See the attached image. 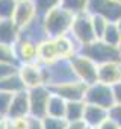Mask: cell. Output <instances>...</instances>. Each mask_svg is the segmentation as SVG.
<instances>
[{"mask_svg":"<svg viewBox=\"0 0 121 129\" xmlns=\"http://www.w3.org/2000/svg\"><path fill=\"white\" fill-rule=\"evenodd\" d=\"M42 18V27L47 35V38H57L62 35H68L71 30V24L74 20V15L64 8H54L48 11Z\"/></svg>","mask_w":121,"mask_h":129,"instance_id":"6da1fadb","label":"cell"},{"mask_svg":"<svg viewBox=\"0 0 121 129\" xmlns=\"http://www.w3.org/2000/svg\"><path fill=\"white\" fill-rule=\"evenodd\" d=\"M79 53L89 58L97 66H101V64H106V62H113V61H121L118 47L109 46L101 40H95L88 46H82L79 49Z\"/></svg>","mask_w":121,"mask_h":129,"instance_id":"7a4b0ae2","label":"cell"},{"mask_svg":"<svg viewBox=\"0 0 121 129\" xmlns=\"http://www.w3.org/2000/svg\"><path fill=\"white\" fill-rule=\"evenodd\" d=\"M70 66L76 81L82 82L86 87L97 82V64H94L89 58L77 53L70 59Z\"/></svg>","mask_w":121,"mask_h":129,"instance_id":"3957f363","label":"cell"},{"mask_svg":"<svg viewBox=\"0 0 121 129\" xmlns=\"http://www.w3.org/2000/svg\"><path fill=\"white\" fill-rule=\"evenodd\" d=\"M44 78H45V87H54V85L76 81L70 61H64V59L56 61L50 66L44 67Z\"/></svg>","mask_w":121,"mask_h":129,"instance_id":"277c9868","label":"cell"},{"mask_svg":"<svg viewBox=\"0 0 121 129\" xmlns=\"http://www.w3.org/2000/svg\"><path fill=\"white\" fill-rule=\"evenodd\" d=\"M70 35H71V38L79 44V47L88 46V44H91V43L95 41V35H94V29H92L91 15H89L88 12H82V14L74 15Z\"/></svg>","mask_w":121,"mask_h":129,"instance_id":"5b68a950","label":"cell"},{"mask_svg":"<svg viewBox=\"0 0 121 129\" xmlns=\"http://www.w3.org/2000/svg\"><path fill=\"white\" fill-rule=\"evenodd\" d=\"M86 12L98 15L109 23H116L121 18V3L118 0H89Z\"/></svg>","mask_w":121,"mask_h":129,"instance_id":"8992f818","label":"cell"},{"mask_svg":"<svg viewBox=\"0 0 121 129\" xmlns=\"http://www.w3.org/2000/svg\"><path fill=\"white\" fill-rule=\"evenodd\" d=\"M83 102L88 103V105H95V106H101L104 109H109L110 106L115 105L112 87H107V85L100 84V82L88 85L86 91H85Z\"/></svg>","mask_w":121,"mask_h":129,"instance_id":"52a82bcc","label":"cell"},{"mask_svg":"<svg viewBox=\"0 0 121 129\" xmlns=\"http://www.w3.org/2000/svg\"><path fill=\"white\" fill-rule=\"evenodd\" d=\"M27 93H29V109H30L29 117L42 120L47 115V103L51 91L48 90V87L42 85L33 90H27Z\"/></svg>","mask_w":121,"mask_h":129,"instance_id":"ba28073f","label":"cell"},{"mask_svg":"<svg viewBox=\"0 0 121 129\" xmlns=\"http://www.w3.org/2000/svg\"><path fill=\"white\" fill-rule=\"evenodd\" d=\"M18 76H20V79H21L26 90H33V88L45 85L44 67L39 66L38 62L20 66L18 67Z\"/></svg>","mask_w":121,"mask_h":129,"instance_id":"9c48e42d","label":"cell"},{"mask_svg":"<svg viewBox=\"0 0 121 129\" xmlns=\"http://www.w3.org/2000/svg\"><path fill=\"white\" fill-rule=\"evenodd\" d=\"M48 90L53 94L59 96L60 99H64L65 102H79V100L85 99L86 85H83L79 81H73V82H67V84L48 87Z\"/></svg>","mask_w":121,"mask_h":129,"instance_id":"30bf717a","label":"cell"},{"mask_svg":"<svg viewBox=\"0 0 121 129\" xmlns=\"http://www.w3.org/2000/svg\"><path fill=\"white\" fill-rule=\"evenodd\" d=\"M14 53L18 62V67L24 66V64H33L36 62L38 56V44L26 38H18L17 43L14 44Z\"/></svg>","mask_w":121,"mask_h":129,"instance_id":"8fae6325","label":"cell"},{"mask_svg":"<svg viewBox=\"0 0 121 129\" xmlns=\"http://www.w3.org/2000/svg\"><path fill=\"white\" fill-rule=\"evenodd\" d=\"M97 82L113 87L121 82V61L106 62L97 66Z\"/></svg>","mask_w":121,"mask_h":129,"instance_id":"7c38bea8","label":"cell"},{"mask_svg":"<svg viewBox=\"0 0 121 129\" xmlns=\"http://www.w3.org/2000/svg\"><path fill=\"white\" fill-rule=\"evenodd\" d=\"M36 18H38V14H36V9H35V6L32 3V0H29V2L17 3L15 12H14V17H12V21L18 27V30H23L24 27H27Z\"/></svg>","mask_w":121,"mask_h":129,"instance_id":"4fadbf2b","label":"cell"},{"mask_svg":"<svg viewBox=\"0 0 121 129\" xmlns=\"http://www.w3.org/2000/svg\"><path fill=\"white\" fill-rule=\"evenodd\" d=\"M60 61L59 53H57V47L53 38H45L44 41H41L38 44V56H36V62L39 66H50V64Z\"/></svg>","mask_w":121,"mask_h":129,"instance_id":"5bb4252c","label":"cell"},{"mask_svg":"<svg viewBox=\"0 0 121 129\" xmlns=\"http://www.w3.org/2000/svg\"><path fill=\"white\" fill-rule=\"evenodd\" d=\"M29 112H30V109H29V93H27V90H23V91L14 94L6 118L14 120V118L29 117Z\"/></svg>","mask_w":121,"mask_h":129,"instance_id":"9a60e30c","label":"cell"},{"mask_svg":"<svg viewBox=\"0 0 121 129\" xmlns=\"http://www.w3.org/2000/svg\"><path fill=\"white\" fill-rule=\"evenodd\" d=\"M54 43H56V47H57V53H59V58L64 59V61H70L74 55L79 53V44L71 38V35H62V37H57V38H53Z\"/></svg>","mask_w":121,"mask_h":129,"instance_id":"2e32d148","label":"cell"},{"mask_svg":"<svg viewBox=\"0 0 121 129\" xmlns=\"http://www.w3.org/2000/svg\"><path fill=\"white\" fill-rule=\"evenodd\" d=\"M107 118V109L101 108V106H95V105H88L85 103V112H83V121L88 127L91 129H97L100 127V124Z\"/></svg>","mask_w":121,"mask_h":129,"instance_id":"e0dca14e","label":"cell"},{"mask_svg":"<svg viewBox=\"0 0 121 129\" xmlns=\"http://www.w3.org/2000/svg\"><path fill=\"white\" fill-rule=\"evenodd\" d=\"M20 38V30L12 20H0V44L14 46Z\"/></svg>","mask_w":121,"mask_h":129,"instance_id":"ac0fdd59","label":"cell"},{"mask_svg":"<svg viewBox=\"0 0 121 129\" xmlns=\"http://www.w3.org/2000/svg\"><path fill=\"white\" fill-rule=\"evenodd\" d=\"M65 108L67 102L60 99L56 94H50L48 103H47V115L45 117H54V118H65Z\"/></svg>","mask_w":121,"mask_h":129,"instance_id":"d6986e66","label":"cell"},{"mask_svg":"<svg viewBox=\"0 0 121 129\" xmlns=\"http://www.w3.org/2000/svg\"><path fill=\"white\" fill-rule=\"evenodd\" d=\"M83 112H85V102L83 100L67 102V108H65V120L67 121H79V120H82Z\"/></svg>","mask_w":121,"mask_h":129,"instance_id":"ffe728a7","label":"cell"},{"mask_svg":"<svg viewBox=\"0 0 121 129\" xmlns=\"http://www.w3.org/2000/svg\"><path fill=\"white\" fill-rule=\"evenodd\" d=\"M23 90H26V88H24V85H23V82H21L18 73H17V75H12V76L6 78V79H3V81H0V91L11 93V94H17V93H20V91H23Z\"/></svg>","mask_w":121,"mask_h":129,"instance_id":"44dd1931","label":"cell"},{"mask_svg":"<svg viewBox=\"0 0 121 129\" xmlns=\"http://www.w3.org/2000/svg\"><path fill=\"white\" fill-rule=\"evenodd\" d=\"M103 43L109 44V46H113V47H118L121 44V34H119V29L116 26V23H107L101 38H100Z\"/></svg>","mask_w":121,"mask_h":129,"instance_id":"7402d4cb","label":"cell"},{"mask_svg":"<svg viewBox=\"0 0 121 129\" xmlns=\"http://www.w3.org/2000/svg\"><path fill=\"white\" fill-rule=\"evenodd\" d=\"M88 2L89 0H60V8L71 12L73 15H77V14L86 12Z\"/></svg>","mask_w":121,"mask_h":129,"instance_id":"603a6c76","label":"cell"},{"mask_svg":"<svg viewBox=\"0 0 121 129\" xmlns=\"http://www.w3.org/2000/svg\"><path fill=\"white\" fill-rule=\"evenodd\" d=\"M38 17H44L48 11L60 6V0H32Z\"/></svg>","mask_w":121,"mask_h":129,"instance_id":"cb8c5ba5","label":"cell"},{"mask_svg":"<svg viewBox=\"0 0 121 129\" xmlns=\"http://www.w3.org/2000/svg\"><path fill=\"white\" fill-rule=\"evenodd\" d=\"M15 8V0H0V20H12Z\"/></svg>","mask_w":121,"mask_h":129,"instance_id":"d4e9b609","label":"cell"},{"mask_svg":"<svg viewBox=\"0 0 121 129\" xmlns=\"http://www.w3.org/2000/svg\"><path fill=\"white\" fill-rule=\"evenodd\" d=\"M0 62H6V64H14L18 67V62L14 53V46H6V44H0Z\"/></svg>","mask_w":121,"mask_h":129,"instance_id":"484cf974","label":"cell"},{"mask_svg":"<svg viewBox=\"0 0 121 129\" xmlns=\"http://www.w3.org/2000/svg\"><path fill=\"white\" fill-rule=\"evenodd\" d=\"M41 121H42V129H67V120L65 118L44 117Z\"/></svg>","mask_w":121,"mask_h":129,"instance_id":"4316f807","label":"cell"},{"mask_svg":"<svg viewBox=\"0 0 121 129\" xmlns=\"http://www.w3.org/2000/svg\"><path fill=\"white\" fill-rule=\"evenodd\" d=\"M91 21H92V29H94L95 40H100L109 21H106L104 18H101V17H98V15H91Z\"/></svg>","mask_w":121,"mask_h":129,"instance_id":"83f0119b","label":"cell"},{"mask_svg":"<svg viewBox=\"0 0 121 129\" xmlns=\"http://www.w3.org/2000/svg\"><path fill=\"white\" fill-rule=\"evenodd\" d=\"M12 97H14V94H11V93L0 91V117H3V118L8 117V112H9V106H11Z\"/></svg>","mask_w":121,"mask_h":129,"instance_id":"f1b7e54d","label":"cell"},{"mask_svg":"<svg viewBox=\"0 0 121 129\" xmlns=\"http://www.w3.org/2000/svg\"><path fill=\"white\" fill-rule=\"evenodd\" d=\"M18 73V67L14 64H6V62H0V81H3L12 75Z\"/></svg>","mask_w":121,"mask_h":129,"instance_id":"f546056e","label":"cell"},{"mask_svg":"<svg viewBox=\"0 0 121 129\" xmlns=\"http://www.w3.org/2000/svg\"><path fill=\"white\" fill-rule=\"evenodd\" d=\"M107 118H110L112 121H115L119 127H121V105H113L107 109Z\"/></svg>","mask_w":121,"mask_h":129,"instance_id":"4dcf8cb0","label":"cell"},{"mask_svg":"<svg viewBox=\"0 0 121 129\" xmlns=\"http://www.w3.org/2000/svg\"><path fill=\"white\" fill-rule=\"evenodd\" d=\"M27 124H29V117L14 118V120L8 118V129H27Z\"/></svg>","mask_w":121,"mask_h":129,"instance_id":"1f68e13d","label":"cell"},{"mask_svg":"<svg viewBox=\"0 0 121 129\" xmlns=\"http://www.w3.org/2000/svg\"><path fill=\"white\" fill-rule=\"evenodd\" d=\"M112 93H113V102L116 105H121V82L112 87Z\"/></svg>","mask_w":121,"mask_h":129,"instance_id":"d6a6232c","label":"cell"},{"mask_svg":"<svg viewBox=\"0 0 121 129\" xmlns=\"http://www.w3.org/2000/svg\"><path fill=\"white\" fill-rule=\"evenodd\" d=\"M67 129H88L83 120L79 121H67Z\"/></svg>","mask_w":121,"mask_h":129,"instance_id":"836d02e7","label":"cell"},{"mask_svg":"<svg viewBox=\"0 0 121 129\" xmlns=\"http://www.w3.org/2000/svg\"><path fill=\"white\" fill-rule=\"evenodd\" d=\"M97 129H121L115 121H112L110 118H106L101 124H100V127H97Z\"/></svg>","mask_w":121,"mask_h":129,"instance_id":"e575fe53","label":"cell"},{"mask_svg":"<svg viewBox=\"0 0 121 129\" xmlns=\"http://www.w3.org/2000/svg\"><path fill=\"white\" fill-rule=\"evenodd\" d=\"M27 129H42V121H41L39 118L29 117V124H27Z\"/></svg>","mask_w":121,"mask_h":129,"instance_id":"d590c367","label":"cell"},{"mask_svg":"<svg viewBox=\"0 0 121 129\" xmlns=\"http://www.w3.org/2000/svg\"><path fill=\"white\" fill-rule=\"evenodd\" d=\"M0 129H8V118L0 117Z\"/></svg>","mask_w":121,"mask_h":129,"instance_id":"8d00e7d4","label":"cell"},{"mask_svg":"<svg viewBox=\"0 0 121 129\" xmlns=\"http://www.w3.org/2000/svg\"><path fill=\"white\" fill-rule=\"evenodd\" d=\"M116 26H118V29H119V34H121V18L116 21Z\"/></svg>","mask_w":121,"mask_h":129,"instance_id":"74e56055","label":"cell"},{"mask_svg":"<svg viewBox=\"0 0 121 129\" xmlns=\"http://www.w3.org/2000/svg\"><path fill=\"white\" fill-rule=\"evenodd\" d=\"M118 52H119V59H121V44L118 46Z\"/></svg>","mask_w":121,"mask_h":129,"instance_id":"f35d334b","label":"cell"},{"mask_svg":"<svg viewBox=\"0 0 121 129\" xmlns=\"http://www.w3.org/2000/svg\"><path fill=\"white\" fill-rule=\"evenodd\" d=\"M17 3H21V2H29V0H15Z\"/></svg>","mask_w":121,"mask_h":129,"instance_id":"ab89813d","label":"cell"},{"mask_svg":"<svg viewBox=\"0 0 121 129\" xmlns=\"http://www.w3.org/2000/svg\"><path fill=\"white\" fill-rule=\"evenodd\" d=\"M118 2H119V3H121V0H118Z\"/></svg>","mask_w":121,"mask_h":129,"instance_id":"60d3db41","label":"cell"},{"mask_svg":"<svg viewBox=\"0 0 121 129\" xmlns=\"http://www.w3.org/2000/svg\"><path fill=\"white\" fill-rule=\"evenodd\" d=\"M88 129H91V127H88Z\"/></svg>","mask_w":121,"mask_h":129,"instance_id":"b9f144b4","label":"cell"}]
</instances>
